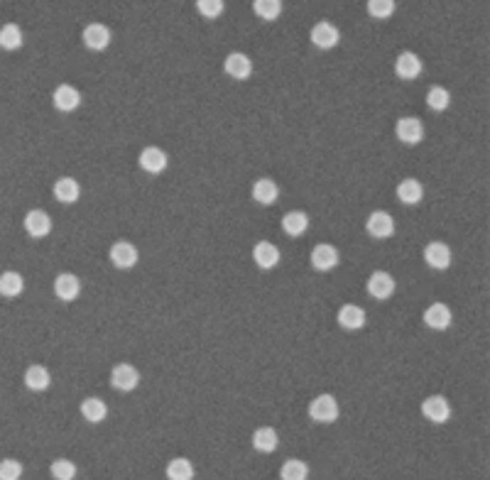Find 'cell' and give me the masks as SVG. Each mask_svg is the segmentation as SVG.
<instances>
[{
    "label": "cell",
    "instance_id": "52a82bcc",
    "mask_svg": "<svg viewBox=\"0 0 490 480\" xmlns=\"http://www.w3.org/2000/svg\"><path fill=\"white\" fill-rule=\"evenodd\" d=\"M422 415L434 424H444L451 419V405L442 395H432L422 402Z\"/></svg>",
    "mask_w": 490,
    "mask_h": 480
},
{
    "label": "cell",
    "instance_id": "8fae6325",
    "mask_svg": "<svg viewBox=\"0 0 490 480\" xmlns=\"http://www.w3.org/2000/svg\"><path fill=\"white\" fill-rule=\"evenodd\" d=\"M422 59L417 57L415 52H402L398 59H395V74L402 81H415L417 76L422 74Z\"/></svg>",
    "mask_w": 490,
    "mask_h": 480
},
{
    "label": "cell",
    "instance_id": "4fadbf2b",
    "mask_svg": "<svg viewBox=\"0 0 490 480\" xmlns=\"http://www.w3.org/2000/svg\"><path fill=\"white\" fill-rule=\"evenodd\" d=\"M339 40H341V32H339V27L331 25V22L321 20L311 27V42L316 44L319 49H334L336 44H339Z\"/></svg>",
    "mask_w": 490,
    "mask_h": 480
},
{
    "label": "cell",
    "instance_id": "cb8c5ba5",
    "mask_svg": "<svg viewBox=\"0 0 490 480\" xmlns=\"http://www.w3.org/2000/svg\"><path fill=\"white\" fill-rule=\"evenodd\" d=\"M395 194H398V198L402 203H407V206H415V203L422 201L424 186H422V181H417V179H402L398 184V189H395Z\"/></svg>",
    "mask_w": 490,
    "mask_h": 480
},
{
    "label": "cell",
    "instance_id": "603a6c76",
    "mask_svg": "<svg viewBox=\"0 0 490 480\" xmlns=\"http://www.w3.org/2000/svg\"><path fill=\"white\" fill-rule=\"evenodd\" d=\"M277 446H279V437L272 427L255 429V434H252V449H255L257 454H272Z\"/></svg>",
    "mask_w": 490,
    "mask_h": 480
},
{
    "label": "cell",
    "instance_id": "2e32d148",
    "mask_svg": "<svg viewBox=\"0 0 490 480\" xmlns=\"http://www.w3.org/2000/svg\"><path fill=\"white\" fill-rule=\"evenodd\" d=\"M451 321H454V316H451V309L446 304H442V302H434V304H429L427 311H424V324H427L429 329H434V331L449 329Z\"/></svg>",
    "mask_w": 490,
    "mask_h": 480
},
{
    "label": "cell",
    "instance_id": "836d02e7",
    "mask_svg": "<svg viewBox=\"0 0 490 480\" xmlns=\"http://www.w3.org/2000/svg\"><path fill=\"white\" fill-rule=\"evenodd\" d=\"M395 13V0H368V15L376 20H388Z\"/></svg>",
    "mask_w": 490,
    "mask_h": 480
},
{
    "label": "cell",
    "instance_id": "484cf974",
    "mask_svg": "<svg viewBox=\"0 0 490 480\" xmlns=\"http://www.w3.org/2000/svg\"><path fill=\"white\" fill-rule=\"evenodd\" d=\"M108 415V407L101 397H86L81 402V417L86 419L89 424H101Z\"/></svg>",
    "mask_w": 490,
    "mask_h": 480
},
{
    "label": "cell",
    "instance_id": "9c48e42d",
    "mask_svg": "<svg viewBox=\"0 0 490 480\" xmlns=\"http://www.w3.org/2000/svg\"><path fill=\"white\" fill-rule=\"evenodd\" d=\"M223 71L230 76V79L245 81V79H250V74H252V62H250V57H247V54L233 52V54H228V57H225Z\"/></svg>",
    "mask_w": 490,
    "mask_h": 480
},
{
    "label": "cell",
    "instance_id": "7a4b0ae2",
    "mask_svg": "<svg viewBox=\"0 0 490 480\" xmlns=\"http://www.w3.org/2000/svg\"><path fill=\"white\" fill-rule=\"evenodd\" d=\"M111 385L118 393H133L137 385H140V373L130 363H118L111 373Z\"/></svg>",
    "mask_w": 490,
    "mask_h": 480
},
{
    "label": "cell",
    "instance_id": "d4e9b609",
    "mask_svg": "<svg viewBox=\"0 0 490 480\" xmlns=\"http://www.w3.org/2000/svg\"><path fill=\"white\" fill-rule=\"evenodd\" d=\"M25 385L32 393H45V390L52 385V378H49V370L45 366H30L25 370Z\"/></svg>",
    "mask_w": 490,
    "mask_h": 480
},
{
    "label": "cell",
    "instance_id": "30bf717a",
    "mask_svg": "<svg viewBox=\"0 0 490 480\" xmlns=\"http://www.w3.org/2000/svg\"><path fill=\"white\" fill-rule=\"evenodd\" d=\"M309 260L314 265V270H319V272H329V270H334L336 265H339L341 255L334 245H329V242H319V245L311 250Z\"/></svg>",
    "mask_w": 490,
    "mask_h": 480
},
{
    "label": "cell",
    "instance_id": "d6986e66",
    "mask_svg": "<svg viewBox=\"0 0 490 480\" xmlns=\"http://www.w3.org/2000/svg\"><path fill=\"white\" fill-rule=\"evenodd\" d=\"M54 294L62 302H74L76 297L81 294V282L76 274L71 272H62L57 279H54Z\"/></svg>",
    "mask_w": 490,
    "mask_h": 480
},
{
    "label": "cell",
    "instance_id": "83f0119b",
    "mask_svg": "<svg viewBox=\"0 0 490 480\" xmlns=\"http://www.w3.org/2000/svg\"><path fill=\"white\" fill-rule=\"evenodd\" d=\"M277 196H279V186L272 179H257L252 184V198L257 203H262V206H272L277 201Z\"/></svg>",
    "mask_w": 490,
    "mask_h": 480
},
{
    "label": "cell",
    "instance_id": "ba28073f",
    "mask_svg": "<svg viewBox=\"0 0 490 480\" xmlns=\"http://www.w3.org/2000/svg\"><path fill=\"white\" fill-rule=\"evenodd\" d=\"M366 230H368V235H373V238L385 240L395 233V218L390 216L388 211H373L366 220Z\"/></svg>",
    "mask_w": 490,
    "mask_h": 480
},
{
    "label": "cell",
    "instance_id": "d6a6232c",
    "mask_svg": "<svg viewBox=\"0 0 490 480\" xmlns=\"http://www.w3.org/2000/svg\"><path fill=\"white\" fill-rule=\"evenodd\" d=\"M449 103H451V93L446 91L444 86H432L429 88V93H427V106L432 108V110H446L449 108Z\"/></svg>",
    "mask_w": 490,
    "mask_h": 480
},
{
    "label": "cell",
    "instance_id": "6da1fadb",
    "mask_svg": "<svg viewBox=\"0 0 490 480\" xmlns=\"http://www.w3.org/2000/svg\"><path fill=\"white\" fill-rule=\"evenodd\" d=\"M309 417L319 424H334L339 419V402L334 395H319L309 405Z\"/></svg>",
    "mask_w": 490,
    "mask_h": 480
},
{
    "label": "cell",
    "instance_id": "7c38bea8",
    "mask_svg": "<svg viewBox=\"0 0 490 480\" xmlns=\"http://www.w3.org/2000/svg\"><path fill=\"white\" fill-rule=\"evenodd\" d=\"M52 101H54V108H57V110L71 113V110H76V108L81 106V93H79V88H76V86L62 84V86L54 88Z\"/></svg>",
    "mask_w": 490,
    "mask_h": 480
},
{
    "label": "cell",
    "instance_id": "44dd1931",
    "mask_svg": "<svg viewBox=\"0 0 490 480\" xmlns=\"http://www.w3.org/2000/svg\"><path fill=\"white\" fill-rule=\"evenodd\" d=\"M54 196L62 203H76L81 196V186L74 176H62V179L54 181Z\"/></svg>",
    "mask_w": 490,
    "mask_h": 480
},
{
    "label": "cell",
    "instance_id": "7402d4cb",
    "mask_svg": "<svg viewBox=\"0 0 490 480\" xmlns=\"http://www.w3.org/2000/svg\"><path fill=\"white\" fill-rule=\"evenodd\" d=\"M282 230L289 238H299L309 230V216L304 211H289L282 216Z\"/></svg>",
    "mask_w": 490,
    "mask_h": 480
},
{
    "label": "cell",
    "instance_id": "3957f363",
    "mask_svg": "<svg viewBox=\"0 0 490 480\" xmlns=\"http://www.w3.org/2000/svg\"><path fill=\"white\" fill-rule=\"evenodd\" d=\"M395 135H398L400 142H405V145H420L424 140V125L420 118H415V115H407V118H400L398 125H395Z\"/></svg>",
    "mask_w": 490,
    "mask_h": 480
},
{
    "label": "cell",
    "instance_id": "f546056e",
    "mask_svg": "<svg viewBox=\"0 0 490 480\" xmlns=\"http://www.w3.org/2000/svg\"><path fill=\"white\" fill-rule=\"evenodd\" d=\"M279 478L282 480H307L309 478V466L299 459H289L279 468Z\"/></svg>",
    "mask_w": 490,
    "mask_h": 480
},
{
    "label": "cell",
    "instance_id": "5bb4252c",
    "mask_svg": "<svg viewBox=\"0 0 490 480\" xmlns=\"http://www.w3.org/2000/svg\"><path fill=\"white\" fill-rule=\"evenodd\" d=\"M137 162H140L142 172H147V174H162L164 169H167V154L159 150V147L150 145V147H145V150L140 152Z\"/></svg>",
    "mask_w": 490,
    "mask_h": 480
},
{
    "label": "cell",
    "instance_id": "ac0fdd59",
    "mask_svg": "<svg viewBox=\"0 0 490 480\" xmlns=\"http://www.w3.org/2000/svg\"><path fill=\"white\" fill-rule=\"evenodd\" d=\"M252 260L260 270H272L279 265V247L272 245V242L267 240H260L255 242V247H252Z\"/></svg>",
    "mask_w": 490,
    "mask_h": 480
},
{
    "label": "cell",
    "instance_id": "5b68a950",
    "mask_svg": "<svg viewBox=\"0 0 490 480\" xmlns=\"http://www.w3.org/2000/svg\"><path fill=\"white\" fill-rule=\"evenodd\" d=\"M368 294H371L373 299H378V302L390 299V297L395 294V277L390 272L376 270V272L368 277Z\"/></svg>",
    "mask_w": 490,
    "mask_h": 480
},
{
    "label": "cell",
    "instance_id": "ffe728a7",
    "mask_svg": "<svg viewBox=\"0 0 490 480\" xmlns=\"http://www.w3.org/2000/svg\"><path fill=\"white\" fill-rule=\"evenodd\" d=\"M339 326L346 331H358L366 326V311L358 304H343L339 309Z\"/></svg>",
    "mask_w": 490,
    "mask_h": 480
},
{
    "label": "cell",
    "instance_id": "277c9868",
    "mask_svg": "<svg viewBox=\"0 0 490 480\" xmlns=\"http://www.w3.org/2000/svg\"><path fill=\"white\" fill-rule=\"evenodd\" d=\"M111 37L113 35L106 25H101V22H91V25L84 27L81 40H84V47L91 49V52H103V49L111 44Z\"/></svg>",
    "mask_w": 490,
    "mask_h": 480
},
{
    "label": "cell",
    "instance_id": "4316f807",
    "mask_svg": "<svg viewBox=\"0 0 490 480\" xmlns=\"http://www.w3.org/2000/svg\"><path fill=\"white\" fill-rule=\"evenodd\" d=\"M25 289V279L20 272H13V270H8V272L0 274V294L5 297V299H15V297H20Z\"/></svg>",
    "mask_w": 490,
    "mask_h": 480
},
{
    "label": "cell",
    "instance_id": "1f68e13d",
    "mask_svg": "<svg viewBox=\"0 0 490 480\" xmlns=\"http://www.w3.org/2000/svg\"><path fill=\"white\" fill-rule=\"evenodd\" d=\"M252 10L260 20H277L282 15V0H252Z\"/></svg>",
    "mask_w": 490,
    "mask_h": 480
},
{
    "label": "cell",
    "instance_id": "8992f818",
    "mask_svg": "<svg viewBox=\"0 0 490 480\" xmlns=\"http://www.w3.org/2000/svg\"><path fill=\"white\" fill-rule=\"evenodd\" d=\"M108 255H111V262L118 270H130V267H135L137 260H140V252H137V247L133 245V242H128V240L113 242Z\"/></svg>",
    "mask_w": 490,
    "mask_h": 480
},
{
    "label": "cell",
    "instance_id": "e0dca14e",
    "mask_svg": "<svg viewBox=\"0 0 490 480\" xmlns=\"http://www.w3.org/2000/svg\"><path fill=\"white\" fill-rule=\"evenodd\" d=\"M25 230L30 238H45L52 233V218L42 208H35L25 216Z\"/></svg>",
    "mask_w": 490,
    "mask_h": 480
},
{
    "label": "cell",
    "instance_id": "8d00e7d4",
    "mask_svg": "<svg viewBox=\"0 0 490 480\" xmlns=\"http://www.w3.org/2000/svg\"><path fill=\"white\" fill-rule=\"evenodd\" d=\"M23 478V463L15 459L0 461V480H20Z\"/></svg>",
    "mask_w": 490,
    "mask_h": 480
},
{
    "label": "cell",
    "instance_id": "4dcf8cb0",
    "mask_svg": "<svg viewBox=\"0 0 490 480\" xmlns=\"http://www.w3.org/2000/svg\"><path fill=\"white\" fill-rule=\"evenodd\" d=\"M169 480H194V466L189 459H172L167 463Z\"/></svg>",
    "mask_w": 490,
    "mask_h": 480
},
{
    "label": "cell",
    "instance_id": "f1b7e54d",
    "mask_svg": "<svg viewBox=\"0 0 490 480\" xmlns=\"http://www.w3.org/2000/svg\"><path fill=\"white\" fill-rule=\"evenodd\" d=\"M0 47L5 52H15V49L23 47V30L15 22H8V25L0 27Z\"/></svg>",
    "mask_w": 490,
    "mask_h": 480
},
{
    "label": "cell",
    "instance_id": "d590c367",
    "mask_svg": "<svg viewBox=\"0 0 490 480\" xmlns=\"http://www.w3.org/2000/svg\"><path fill=\"white\" fill-rule=\"evenodd\" d=\"M52 476L54 480H74L76 478V463H71L69 459H57L52 463Z\"/></svg>",
    "mask_w": 490,
    "mask_h": 480
},
{
    "label": "cell",
    "instance_id": "9a60e30c",
    "mask_svg": "<svg viewBox=\"0 0 490 480\" xmlns=\"http://www.w3.org/2000/svg\"><path fill=\"white\" fill-rule=\"evenodd\" d=\"M424 262L434 270H446L451 265V247L442 240H434L424 247Z\"/></svg>",
    "mask_w": 490,
    "mask_h": 480
},
{
    "label": "cell",
    "instance_id": "e575fe53",
    "mask_svg": "<svg viewBox=\"0 0 490 480\" xmlns=\"http://www.w3.org/2000/svg\"><path fill=\"white\" fill-rule=\"evenodd\" d=\"M223 8H225L223 0H196V10H199V15H201V18H206V20L221 18Z\"/></svg>",
    "mask_w": 490,
    "mask_h": 480
}]
</instances>
